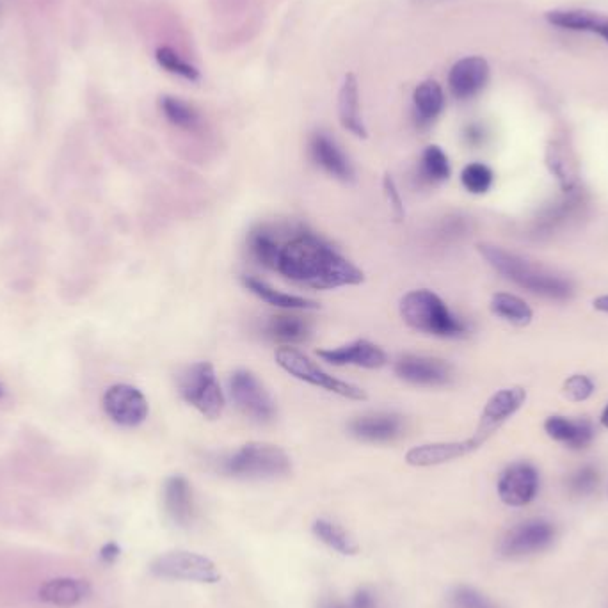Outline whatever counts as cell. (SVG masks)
Segmentation results:
<instances>
[{
  "label": "cell",
  "mask_w": 608,
  "mask_h": 608,
  "mask_svg": "<svg viewBox=\"0 0 608 608\" xmlns=\"http://www.w3.org/2000/svg\"><path fill=\"white\" fill-rule=\"evenodd\" d=\"M278 271L287 280L317 290L354 287L365 281L361 269L313 233H301L281 246Z\"/></svg>",
  "instance_id": "6da1fadb"
},
{
  "label": "cell",
  "mask_w": 608,
  "mask_h": 608,
  "mask_svg": "<svg viewBox=\"0 0 608 608\" xmlns=\"http://www.w3.org/2000/svg\"><path fill=\"white\" fill-rule=\"evenodd\" d=\"M480 256L488 262L505 280L525 288L528 292L555 301H566L573 296L571 281L562 278L557 272L546 269L543 265L534 264L523 256L511 253L495 244H479Z\"/></svg>",
  "instance_id": "7a4b0ae2"
},
{
  "label": "cell",
  "mask_w": 608,
  "mask_h": 608,
  "mask_svg": "<svg viewBox=\"0 0 608 608\" xmlns=\"http://www.w3.org/2000/svg\"><path fill=\"white\" fill-rule=\"evenodd\" d=\"M400 315L409 328L425 335L461 338L468 333L466 322L450 312L445 301L427 288L411 290L402 297Z\"/></svg>",
  "instance_id": "3957f363"
},
{
  "label": "cell",
  "mask_w": 608,
  "mask_h": 608,
  "mask_svg": "<svg viewBox=\"0 0 608 608\" xmlns=\"http://www.w3.org/2000/svg\"><path fill=\"white\" fill-rule=\"evenodd\" d=\"M219 470L235 479H280L292 472V461L283 448L271 443H248L223 457Z\"/></svg>",
  "instance_id": "277c9868"
},
{
  "label": "cell",
  "mask_w": 608,
  "mask_h": 608,
  "mask_svg": "<svg viewBox=\"0 0 608 608\" xmlns=\"http://www.w3.org/2000/svg\"><path fill=\"white\" fill-rule=\"evenodd\" d=\"M176 386L180 397L198 409L208 420H217L223 415L224 393L217 383L214 365L208 361H198L184 368L176 377Z\"/></svg>",
  "instance_id": "5b68a950"
},
{
  "label": "cell",
  "mask_w": 608,
  "mask_h": 608,
  "mask_svg": "<svg viewBox=\"0 0 608 608\" xmlns=\"http://www.w3.org/2000/svg\"><path fill=\"white\" fill-rule=\"evenodd\" d=\"M274 360L287 374L296 377L303 383L312 384V386L322 388L326 392L340 395L344 399L367 400L368 395L363 388L331 376L326 370H322L317 363H313L308 356H304L303 352L297 351L290 345L278 347L274 352Z\"/></svg>",
  "instance_id": "8992f818"
},
{
  "label": "cell",
  "mask_w": 608,
  "mask_h": 608,
  "mask_svg": "<svg viewBox=\"0 0 608 608\" xmlns=\"http://www.w3.org/2000/svg\"><path fill=\"white\" fill-rule=\"evenodd\" d=\"M557 539V527L544 518L521 521L505 532L500 539L498 552L505 559H525L548 550Z\"/></svg>",
  "instance_id": "52a82bcc"
},
{
  "label": "cell",
  "mask_w": 608,
  "mask_h": 608,
  "mask_svg": "<svg viewBox=\"0 0 608 608\" xmlns=\"http://www.w3.org/2000/svg\"><path fill=\"white\" fill-rule=\"evenodd\" d=\"M228 390L233 404L240 409V413H244L258 424L272 422L278 413L271 393L267 392L260 379L249 370L244 368L235 370L228 381Z\"/></svg>",
  "instance_id": "ba28073f"
},
{
  "label": "cell",
  "mask_w": 608,
  "mask_h": 608,
  "mask_svg": "<svg viewBox=\"0 0 608 608\" xmlns=\"http://www.w3.org/2000/svg\"><path fill=\"white\" fill-rule=\"evenodd\" d=\"M150 571L152 575L166 580H187L198 584H217L221 580V573L212 560L200 553L184 550L159 555L153 560Z\"/></svg>",
  "instance_id": "9c48e42d"
},
{
  "label": "cell",
  "mask_w": 608,
  "mask_h": 608,
  "mask_svg": "<svg viewBox=\"0 0 608 608\" xmlns=\"http://www.w3.org/2000/svg\"><path fill=\"white\" fill-rule=\"evenodd\" d=\"M525 400H527V390L521 386L502 388L493 393L482 409L477 431L472 436L473 440L482 447L507 420H511L512 416L520 411Z\"/></svg>",
  "instance_id": "30bf717a"
},
{
  "label": "cell",
  "mask_w": 608,
  "mask_h": 608,
  "mask_svg": "<svg viewBox=\"0 0 608 608\" xmlns=\"http://www.w3.org/2000/svg\"><path fill=\"white\" fill-rule=\"evenodd\" d=\"M102 404L105 415L121 427H137L143 424L150 413V406L144 393L132 384L121 383L111 386L105 392Z\"/></svg>",
  "instance_id": "8fae6325"
},
{
  "label": "cell",
  "mask_w": 608,
  "mask_h": 608,
  "mask_svg": "<svg viewBox=\"0 0 608 608\" xmlns=\"http://www.w3.org/2000/svg\"><path fill=\"white\" fill-rule=\"evenodd\" d=\"M395 376L404 383L425 386V388H440L452 383L454 368L448 361L431 356H416L406 354L395 361Z\"/></svg>",
  "instance_id": "7c38bea8"
},
{
  "label": "cell",
  "mask_w": 608,
  "mask_h": 608,
  "mask_svg": "<svg viewBox=\"0 0 608 608\" xmlns=\"http://www.w3.org/2000/svg\"><path fill=\"white\" fill-rule=\"evenodd\" d=\"M498 496L509 507H525L539 491V473L534 464L514 463L507 466L498 479Z\"/></svg>",
  "instance_id": "4fadbf2b"
},
{
  "label": "cell",
  "mask_w": 608,
  "mask_h": 608,
  "mask_svg": "<svg viewBox=\"0 0 608 608\" xmlns=\"http://www.w3.org/2000/svg\"><path fill=\"white\" fill-rule=\"evenodd\" d=\"M349 432L365 443H390L404 434V418L392 411H372L352 418Z\"/></svg>",
  "instance_id": "5bb4252c"
},
{
  "label": "cell",
  "mask_w": 608,
  "mask_h": 608,
  "mask_svg": "<svg viewBox=\"0 0 608 608\" xmlns=\"http://www.w3.org/2000/svg\"><path fill=\"white\" fill-rule=\"evenodd\" d=\"M320 360L326 361L335 367H361L381 368L388 363L386 352L379 345L372 344L368 340H356L351 344L340 345V347H329L317 351Z\"/></svg>",
  "instance_id": "9a60e30c"
},
{
  "label": "cell",
  "mask_w": 608,
  "mask_h": 608,
  "mask_svg": "<svg viewBox=\"0 0 608 608\" xmlns=\"http://www.w3.org/2000/svg\"><path fill=\"white\" fill-rule=\"evenodd\" d=\"M489 64L484 57H464L448 73V88L457 100H470L486 88Z\"/></svg>",
  "instance_id": "2e32d148"
},
{
  "label": "cell",
  "mask_w": 608,
  "mask_h": 608,
  "mask_svg": "<svg viewBox=\"0 0 608 608\" xmlns=\"http://www.w3.org/2000/svg\"><path fill=\"white\" fill-rule=\"evenodd\" d=\"M480 445L473 438L463 441H441V443H427L413 447L406 454V463L418 468L425 466H438V464L450 463L461 457L472 454L479 450Z\"/></svg>",
  "instance_id": "e0dca14e"
},
{
  "label": "cell",
  "mask_w": 608,
  "mask_h": 608,
  "mask_svg": "<svg viewBox=\"0 0 608 608\" xmlns=\"http://www.w3.org/2000/svg\"><path fill=\"white\" fill-rule=\"evenodd\" d=\"M310 153H312L315 164L336 180H342V182L354 180L351 160L347 159L344 150L336 144L333 137H329L324 132H315L310 139Z\"/></svg>",
  "instance_id": "ac0fdd59"
},
{
  "label": "cell",
  "mask_w": 608,
  "mask_h": 608,
  "mask_svg": "<svg viewBox=\"0 0 608 608\" xmlns=\"http://www.w3.org/2000/svg\"><path fill=\"white\" fill-rule=\"evenodd\" d=\"M164 507L171 521L178 527H191L196 518V504L189 480L173 475L164 484Z\"/></svg>",
  "instance_id": "d6986e66"
},
{
  "label": "cell",
  "mask_w": 608,
  "mask_h": 608,
  "mask_svg": "<svg viewBox=\"0 0 608 608\" xmlns=\"http://www.w3.org/2000/svg\"><path fill=\"white\" fill-rule=\"evenodd\" d=\"M544 431L552 438L573 450L589 447L594 440V427L585 418H568V416L552 415L544 422Z\"/></svg>",
  "instance_id": "ffe728a7"
},
{
  "label": "cell",
  "mask_w": 608,
  "mask_h": 608,
  "mask_svg": "<svg viewBox=\"0 0 608 608\" xmlns=\"http://www.w3.org/2000/svg\"><path fill=\"white\" fill-rule=\"evenodd\" d=\"M546 20L566 31L600 34L608 43V16L589 9H555L546 13Z\"/></svg>",
  "instance_id": "44dd1931"
},
{
  "label": "cell",
  "mask_w": 608,
  "mask_h": 608,
  "mask_svg": "<svg viewBox=\"0 0 608 608\" xmlns=\"http://www.w3.org/2000/svg\"><path fill=\"white\" fill-rule=\"evenodd\" d=\"M91 585L80 578H54L41 585L38 596L48 605L59 608H70L88 600Z\"/></svg>",
  "instance_id": "7402d4cb"
},
{
  "label": "cell",
  "mask_w": 608,
  "mask_h": 608,
  "mask_svg": "<svg viewBox=\"0 0 608 608\" xmlns=\"http://www.w3.org/2000/svg\"><path fill=\"white\" fill-rule=\"evenodd\" d=\"M338 118H340L342 127L349 130L352 136L367 139V127L361 118L358 80L352 73L345 75L344 84L338 93Z\"/></svg>",
  "instance_id": "603a6c76"
},
{
  "label": "cell",
  "mask_w": 608,
  "mask_h": 608,
  "mask_svg": "<svg viewBox=\"0 0 608 608\" xmlns=\"http://www.w3.org/2000/svg\"><path fill=\"white\" fill-rule=\"evenodd\" d=\"M242 285L248 288L251 294L260 297L265 303L272 304L281 310H290V312H299V310H319L320 304L317 301H312L308 297L294 296L281 292L278 288L271 287L269 283L253 278V276H242Z\"/></svg>",
  "instance_id": "cb8c5ba5"
},
{
  "label": "cell",
  "mask_w": 608,
  "mask_h": 608,
  "mask_svg": "<svg viewBox=\"0 0 608 608\" xmlns=\"http://www.w3.org/2000/svg\"><path fill=\"white\" fill-rule=\"evenodd\" d=\"M265 335L274 342L294 345L303 344L312 335V324L297 315H272L265 322Z\"/></svg>",
  "instance_id": "d4e9b609"
},
{
  "label": "cell",
  "mask_w": 608,
  "mask_h": 608,
  "mask_svg": "<svg viewBox=\"0 0 608 608\" xmlns=\"http://www.w3.org/2000/svg\"><path fill=\"white\" fill-rule=\"evenodd\" d=\"M415 120L420 127H429L445 109V93L436 80H424L413 93Z\"/></svg>",
  "instance_id": "484cf974"
},
{
  "label": "cell",
  "mask_w": 608,
  "mask_h": 608,
  "mask_svg": "<svg viewBox=\"0 0 608 608\" xmlns=\"http://www.w3.org/2000/svg\"><path fill=\"white\" fill-rule=\"evenodd\" d=\"M248 251L256 264L264 265L267 269H278L281 246L276 235L267 226H258L248 235Z\"/></svg>",
  "instance_id": "4316f807"
},
{
  "label": "cell",
  "mask_w": 608,
  "mask_h": 608,
  "mask_svg": "<svg viewBox=\"0 0 608 608\" xmlns=\"http://www.w3.org/2000/svg\"><path fill=\"white\" fill-rule=\"evenodd\" d=\"M312 530L319 541H322L335 552L342 553V555H356L360 552L358 541L335 521L320 518L313 523Z\"/></svg>",
  "instance_id": "83f0119b"
},
{
  "label": "cell",
  "mask_w": 608,
  "mask_h": 608,
  "mask_svg": "<svg viewBox=\"0 0 608 608\" xmlns=\"http://www.w3.org/2000/svg\"><path fill=\"white\" fill-rule=\"evenodd\" d=\"M491 312L495 313L496 317L509 322L512 326H528L534 319V312L521 297L507 292H498L491 297Z\"/></svg>",
  "instance_id": "f1b7e54d"
},
{
  "label": "cell",
  "mask_w": 608,
  "mask_h": 608,
  "mask_svg": "<svg viewBox=\"0 0 608 608\" xmlns=\"http://www.w3.org/2000/svg\"><path fill=\"white\" fill-rule=\"evenodd\" d=\"M452 168L447 153L440 146H427L418 164V180L422 185H438L450 178Z\"/></svg>",
  "instance_id": "f546056e"
},
{
  "label": "cell",
  "mask_w": 608,
  "mask_h": 608,
  "mask_svg": "<svg viewBox=\"0 0 608 608\" xmlns=\"http://www.w3.org/2000/svg\"><path fill=\"white\" fill-rule=\"evenodd\" d=\"M160 111L173 127L182 128L187 132H194V130L200 128V112L196 111L191 104H187L182 98L162 96L160 98Z\"/></svg>",
  "instance_id": "4dcf8cb0"
},
{
  "label": "cell",
  "mask_w": 608,
  "mask_h": 608,
  "mask_svg": "<svg viewBox=\"0 0 608 608\" xmlns=\"http://www.w3.org/2000/svg\"><path fill=\"white\" fill-rule=\"evenodd\" d=\"M448 608H500L484 592L470 585H456L447 596Z\"/></svg>",
  "instance_id": "1f68e13d"
},
{
  "label": "cell",
  "mask_w": 608,
  "mask_h": 608,
  "mask_svg": "<svg viewBox=\"0 0 608 608\" xmlns=\"http://www.w3.org/2000/svg\"><path fill=\"white\" fill-rule=\"evenodd\" d=\"M155 57H157V63L166 72L175 73L178 77L189 80V82H198L201 79L200 70L194 64L187 63L184 57L176 54L173 48L160 47Z\"/></svg>",
  "instance_id": "d6a6232c"
},
{
  "label": "cell",
  "mask_w": 608,
  "mask_h": 608,
  "mask_svg": "<svg viewBox=\"0 0 608 608\" xmlns=\"http://www.w3.org/2000/svg\"><path fill=\"white\" fill-rule=\"evenodd\" d=\"M495 175L491 168L480 162H472L461 173V184L470 194H486L491 189Z\"/></svg>",
  "instance_id": "836d02e7"
},
{
  "label": "cell",
  "mask_w": 608,
  "mask_h": 608,
  "mask_svg": "<svg viewBox=\"0 0 608 608\" xmlns=\"http://www.w3.org/2000/svg\"><path fill=\"white\" fill-rule=\"evenodd\" d=\"M600 484V473L592 466H582L568 479V489L571 495L587 496L594 493Z\"/></svg>",
  "instance_id": "e575fe53"
},
{
  "label": "cell",
  "mask_w": 608,
  "mask_h": 608,
  "mask_svg": "<svg viewBox=\"0 0 608 608\" xmlns=\"http://www.w3.org/2000/svg\"><path fill=\"white\" fill-rule=\"evenodd\" d=\"M319 608H384L376 592L370 587H361L352 594L349 601L326 600L320 603Z\"/></svg>",
  "instance_id": "d590c367"
},
{
  "label": "cell",
  "mask_w": 608,
  "mask_h": 608,
  "mask_svg": "<svg viewBox=\"0 0 608 608\" xmlns=\"http://www.w3.org/2000/svg\"><path fill=\"white\" fill-rule=\"evenodd\" d=\"M562 392L571 402H584L594 393V383L585 374H573L564 381Z\"/></svg>",
  "instance_id": "8d00e7d4"
},
{
  "label": "cell",
  "mask_w": 608,
  "mask_h": 608,
  "mask_svg": "<svg viewBox=\"0 0 608 608\" xmlns=\"http://www.w3.org/2000/svg\"><path fill=\"white\" fill-rule=\"evenodd\" d=\"M383 191L386 201L390 205V210H392L393 217L397 221H402L404 216H406V210H404V201L400 198L399 189H397V184H395L392 175H384Z\"/></svg>",
  "instance_id": "74e56055"
},
{
  "label": "cell",
  "mask_w": 608,
  "mask_h": 608,
  "mask_svg": "<svg viewBox=\"0 0 608 608\" xmlns=\"http://www.w3.org/2000/svg\"><path fill=\"white\" fill-rule=\"evenodd\" d=\"M464 137H466V141L470 144L482 143L484 141V130L479 127V125H470V127L466 128V132H464Z\"/></svg>",
  "instance_id": "f35d334b"
},
{
  "label": "cell",
  "mask_w": 608,
  "mask_h": 608,
  "mask_svg": "<svg viewBox=\"0 0 608 608\" xmlns=\"http://www.w3.org/2000/svg\"><path fill=\"white\" fill-rule=\"evenodd\" d=\"M100 557H102L105 562H114V560L120 557V548H118V544H105L104 548H102V553H100Z\"/></svg>",
  "instance_id": "ab89813d"
},
{
  "label": "cell",
  "mask_w": 608,
  "mask_h": 608,
  "mask_svg": "<svg viewBox=\"0 0 608 608\" xmlns=\"http://www.w3.org/2000/svg\"><path fill=\"white\" fill-rule=\"evenodd\" d=\"M592 306H594V310H598V312L608 313V294L596 297V299L592 301Z\"/></svg>",
  "instance_id": "60d3db41"
},
{
  "label": "cell",
  "mask_w": 608,
  "mask_h": 608,
  "mask_svg": "<svg viewBox=\"0 0 608 608\" xmlns=\"http://www.w3.org/2000/svg\"><path fill=\"white\" fill-rule=\"evenodd\" d=\"M601 425L608 429V404L605 406V409H603V413H601Z\"/></svg>",
  "instance_id": "b9f144b4"
},
{
  "label": "cell",
  "mask_w": 608,
  "mask_h": 608,
  "mask_svg": "<svg viewBox=\"0 0 608 608\" xmlns=\"http://www.w3.org/2000/svg\"><path fill=\"white\" fill-rule=\"evenodd\" d=\"M2 397H4V388L0 386V399H2Z\"/></svg>",
  "instance_id": "7bdbcfd3"
}]
</instances>
